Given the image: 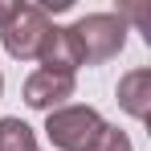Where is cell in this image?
<instances>
[{
	"instance_id": "1",
	"label": "cell",
	"mask_w": 151,
	"mask_h": 151,
	"mask_svg": "<svg viewBox=\"0 0 151 151\" xmlns=\"http://www.w3.org/2000/svg\"><path fill=\"white\" fill-rule=\"evenodd\" d=\"M78 53H82V65H102L110 57H119L127 45V21L119 12H90L70 25Z\"/></svg>"
},
{
	"instance_id": "2",
	"label": "cell",
	"mask_w": 151,
	"mask_h": 151,
	"mask_svg": "<svg viewBox=\"0 0 151 151\" xmlns=\"http://www.w3.org/2000/svg\"><path fill=\"white\" fill-rule=\"evenodd\" d=\"M49 29H53V21H49V12H45L41 4H17V12L8 17V25L0 29V41H4L8 57L37 61V53L45 45Z\"/></svg>"
},
{
	"instance_id": "3",
	"label": "cell",
	"mask_w": 151,
	"mask_h": 151,
	"mask_svg": "<svg viewBox=\"0 0 151 151\" xmlns=\"http://www.w3.org/2000/svg\"><path fill=\"white\" fill-rule=\"evenodd\" d=\"M98 131H102V114L94 106H57L45 119V135L57 151H86Z\"/></svg>"
},
{
	"instance_id": "4",
	"label": "cell",
	"mask_w": 151,
	"mask_h": 151,
	"mask_svg": "<svg viewBox=\"0 0 151 151\" xmlns=\"http://www.w3.org/2000/svg\"><path fill=\"white\" fill-rule=\"evenodd\" d=\"M74 98V74H53V70H37L25 82V102L33 110H57Z\"/></svg>"
},
{
	"instance_id": "5",
	"label": "cell",
	"mask_w": 151,
	"mask_h": 151,
	"mask_svg": "<svg viewBox=\"0 0 151 151\" xmlns=\"http://www.w3.org/2000/svg\"><path fill=\"white\" fill-rule=\"evenodd\" d=\"M37 61H41V70H53V74H74L82 65V53H78L70 29L53 25L49 37H45V45H41V53H37Z\"/></svg>"
},
{
	"instance_id": "6",
	"label": "cell",
	"mask_w": 151,
	"mask_h": 151,
	"mask_svg": "<svg viewBox=\"0 0 151 151\" xmlns=\"http://www.w3.org/2000/svg\"><path fill=\"white\" fill-rule=\"evenodd\" d=\"M119 106L131 119H147L151 114V70H131L119 82Z\"/></svg>"
},
{
	"instance_id": "7",
	"label": "cell",
	"mask_w": 151,
	"mask_h": 151,
	"mask_svg": "<svg viewBox=\"0 0 151 151\" xmlns=\"http://www.w3.org/2000/svg\"><path fill=\"white\" fill-rule=\"evenodd\" d=\"M0 151H37L33 127L21 119H0Z\"/></svg>"
},
{
	"instance_id": "8",
	"label": "cell",
	"mask_w": 151,
	"mask_h": 151,
	"mask_svg": "<svg viewBox=\"0 0 151 151\" xmlns=\"http://www.w3.org/2000/svg\"><path fill=\"white\" fill-rule=\"evenodd\" d=\"M86 151H135V147H131L127 131H119V127H110V123H102V131L90 139V147H86Z\"/></svg>"
},
{
	"instance_id": "9",
	"label": "cell",
	"mask_w": 151,
	"mask_h": 151,
	"mask_svg": "<svg viewBox=\"0 0 151 151\" xmlns=\"http://www.w3.org/2000/svg\"><path fill=\"white\" fill-rule=\"evenodd\" d=\"M17 12V0H0V29L8 25V17Z\"/></svg>"
},
{
	"instance_id": "10",
	"label": "cell",
	"mask_w": 151,
	"mask_h": 151,
	"mask_svg": "<svg viewBox=\"0 0 151 151\" xmlns=\"http://www.w3.org/2000/svg\"><path fill=\"white\" fill-rule=\"evenodd\" d=\"M0 94H4V78H0Z\"/></svg>"
}]
</instances>
